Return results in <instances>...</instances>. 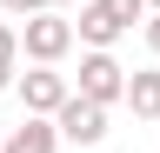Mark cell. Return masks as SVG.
I'll return each instance as SVG.
<instances>
[{
  "instance_id": "cell-11",
  "label": "cell",
  "mask_w": 160,
  "mask_h": 153,
  "mask_svg": "<svg viewBox=\"0 0 160 153\" xmlns=\"http://www.w3.org/2000/svg\"><path fill=\"white\" fill-rule=\"evenodd\" d=\"M47 7H53V13H60V7H87V0H47Z\"/></svg>"
},
{
  "instance_id": "cell-4",
  "label": "cell",
  "mask_w": 160,
  "mask_h": 153,
  "mask_svg": "<svg viewBox=\"0 0 160 153\" xmlns=\"http://www.w3.org/2000/svg\"><path fill=\"white\" fill-rule=\"evenodd\" d=\"M107 113H113V107L67 93V107L53 113V127H60V140H73V146H100V140H107Z\"/></svg>"
},
{
  "instance_id": "cell-3",
  "label": "cell",
  "mask_w": 160,
  "mask_h": 153,
  "mask_svg": "<svg viewBox=\"0 0 160 153\" xmlns=\"http://www.w3.org/2000/svg\"><path fill=\"white\" fill-rule=\"evenodd\" d=\"M13 93H20V107H27L33 120H53V113L67 107V93H73V80H67L60 67H27V73L13 80Z\"/></svg>"
},
{
  "instance_id": "cell-2",
  "label": "cell",
  "mask_w": 160,
  "mask_h": 153,
  "mask_svg": "<svg viewBox=\"0 0 160 153\" xmlns=\"http://www.w3.org/2000/svg\"><path fill=\"white\" fill-rule=\"evenodd\" d=\"M67 80H73V93H80V100H100V107H120V100H127V67H120L113 60V53H80V73H67Z\"/></svg>"
},
{
  "instance_id": "cell-10",
  "label": "cell",
  "mask_w": 160,
  "mask_h": 153,
  "mask_svg": "<svg viewBox=\"0 0 160 153\" xmlns=\"http://www.w3.org/2000/svg\"><path fill=\"white\" fill-rule=\"evenodd\" d=\"M140 33H147V53L160 60V13H147V20H140Z\"/></svg>"
},
{
  "instance_id": "cell-8",
  "label": "cell",
  "mask_w": 160,
  "mask_h": 153,
  "mask_svg": "<svg viewBox=\"0 0 160 153\" xmlns=\"http://www.w3.org/2000/svg\"><path fill=\"white\" fill-rule=\"evenodd\" d=\"M93 7H100V13H107V20H113L120 33H127L133 20H147V0H93Z\"/></svg>"
},
{
  "instance_id": "cell-12",
  "label": "cell",
  "mask_w": 160,
  "mask_h": 153,
  "mask_svg": "<svg viewBox=\"0 0 160 153\" xmlns=\"http://www.w3.org/2000/svg\"><path fill=\"white\" fill-rule=\"evenodd\" d=\"M147 13H160V0H147Z\"/></svg>"
},
{
  "instance_id": "cell-9",
  "label": "cell",
  "mask_w": 160,
  "mask_h": 153,
  "mask_svg": "<svg viewBox=\"0 0 160 153\" xmlns=\"http://www.w3.org/2000/svg\"><path fill=\"white\" fill-rule=\"evenodd\" d=\"M0 13H13V20H33V13H47V0H0Z\"/></svg>"
},
{
  "instance_id": "cell-7",
  "label": "cell",
  "mask_w": 160,
  "mask_h": 153,
  "mask_svg": "<svg viewBox=\"0 0 160 153\" xmlns=\"http://www.w3.org/2000/svg\"><path fill=\"white\" fill-rule=\"evenodd\" d=\"M13 80H20V27L0 20V93H7Z\"/></svg>"
},
{
  "instance_id": "cell-6",
  "label": "cell",
  "mask_w": 160,
  "mask_h": 153,
  "mask_svg": "<svg viewBox=\"0 0 160 153\" xmlns=\"http://www.w3.org/2000/svg\"><path fill=\"white\" fill-rule=\"evenodd\" d=\"M120 107H133V120H160V67L127 73V100Z\"/></svg>"
},
{
  "instance_id": "cell-5",
  "label": "cell",
  "mask_w": 160,
  "mask_h": 153,
  "mask_svg": "<svg viewBox=\"0 0 160 153\" xmlns=\"http://www.w3.org/2000/svg\"><path fill=\"white\" fill-rule=\"evenodd\" d=\"M0 153H60V127L53 120H20L13 133H0Z\"/></svg>"
},
{
  "instance_id": "cell-1",
  "label": "cell",
  "mask_w": 160,
  "mask_h": 153,
  "mask_svg": "<svg viewBox=\"0 0 160 153\" xmlns=\"http://www.w3.org/2000/svg\"><path fill=\"white\" fill-rule=\"evenodd\" d=\"M20 53H27L33 67H60V60L73 53V20L53 13V7L33 13V20H20Z\"/></svg>"
}]
</instances>
